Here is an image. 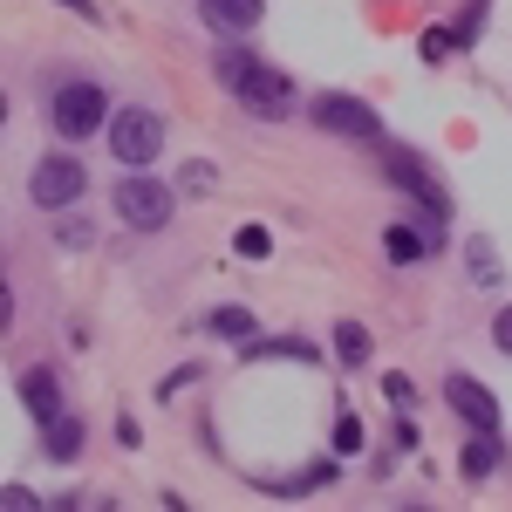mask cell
Instances as JSON below:
<instances>
[{
    "label": "cell",
    "instance_id": "277c9868",
    "mask_svg": "<svg viewBox=\"0 0 512 512\" xmlns=\"http://www.w3.org/2000/svg\"><path fill=\"white\" fill-rule=\"evenodd\" d=\"M315 123H321V130H335V137L383 144V117H376L362 96H349V89H321V96H315Z\"/></svg>",
    "mask_w": 512,
    "mask_h": 512
},
{
    "label": "cell",
    "instance_id": "30bf717a",
    "mask_svg": "<svg viewBox=\"0 0 512 512\" xmlns=\"http://www.w3.org/2000/svg\"><path fill=\"white\" fill-rule=\"evenodd\" d=\"M21 403L48 424V417H62V383H55L48 369H28V376H21Z\"/></svg>",
    "mask_w": 512,
    "mask_h": 512
},
{
    "label": "cell",
    "instance_id": "9c48e42d",
    "mask_svg": "<svg viewBox=\"0 0 512 512\" xmlns=\"http://www.w3.org/2000/svg\"><path fill=\"white\" fill-rule=\"evenodd\" d=\"M198 14H205V28H219V35L260 28V0H198Z\"/></svg>",
    "mask_w": 512,
    "mask_h": 512
},
{
    "label": "cell",
    "instance_id": "ba28073f",
    "mask_svg": "<svg viewBox=\"0 0 512 512\" xmlns=\"http://www.w3.org/2000/svg\"><path fill=\"white\" fill-rule=\"evenodd\" d=\"M376 151H383V171H390L403 192H417L424 205H444V198H437V178H431L417 158H410V151H396V144H376Z\"/></svg>",
    "mask_w": 512,
    "mask_h": 512
},
{
    "label": "cell",
    "instance_id": "d6986e66",
    "mask_svg": "<svg viewBox=\"0 0 512 512\" xmlns=\"http://www.w3.org/2000/svg\"><path fill=\"white\" fill-rule=\"evenodd\" d=\"M465 267H472V280H499V260H492V246H485V239L472 246V260H465Z\"/></svg>",
    "mask_w": 512,
    "mask_h": 512
},
{
    "label": "cell",
    "instance_id": "7402d4cb",
    "mask_svg": "<svg viewBox=\"0 0 512 512\" xmlns=\"http://www.w3.org/2000/svg\"><path fill=\"white\" fill-rule=\"evenodd\" d=\"M492 342L512 355V308H499V315H492Z\"/></svg>",
    "mask_w": 512,
    "mask_h": 512
},
{
    "label": "cell",
    "instance_id": "603a6c76",
    "mask_svg": "<svg viewBox=\"0 0 512 512\" xmlns=\"http://www.w3.org/2000/svg\"><path fill=\"white\" fill-rule=\"evenodd\" d=\"M55 7H69V14H82V21H96V0H55Z\"/></svg>",
    "mask_w": 512,
    "mask_h": 512
},
{
    "label": "cell",
    "instance_id": "3957f363",
    "mask_svg": "<svg viewBox=\"0 0 512 512\" xmlns=\"http://www.w3.org/2000/svg\"><path fill=\"white\" fill-rule=\"evenodd\" d=\"M171 205H178V192L158 185V178H144V171H130V178L117 185V219L137 226V233H158L164 219H171Z\"/></svg>",
    "mask_w": 512,
    "mask_h": 512
},
{
    "label": "cell",
    "instance_id": "e0dca14e",
    "mask_svg": "<svg viewBox=\"0 0 512 512\" xmlns=\"http://www.w3.org/2000/svg\"><path fill=\"white\" fill-rule=\"evenodd\" d=\"M451 41H465V28H431V35H424V62H444Z\"/></svg>",
    "mask_w": 512,
    "mask_h": 512
},
{
    "label": "cell",
    "instance_id": "44dd1931",
    "mask_svg": "<svg viewBox=\"0 0 512 512\" xmlns=\"http://www.w3.org/2000/svg\"><path fill=\"white\" fill-rule=\"evenodd\" d=\"M383 390H390V403H403V410L417 403V390H410V376H383Z\"/></svg>",
    "mask_w": 512,
    "mask_h": 512
},
{
    "label": "cell",
    "instance_id": "ffe728a7",
    "mask_svg": "<svg viewBox=\"0 0 512 512\" xmlns=\"http://www.w3.org/2000/svg\"><path fill=\"white\" fill-rule=\"evenodd\" d=\"M335 451H362V417H342L335 424Z\"/></svg>",
    "mask_w": 512,
    "mask_h": 512
},
{
    "label": "cell",
    "instance_id": "ac0fdd59",
    "mask_svg": "<svg viewBox=\"0 0 512 512\" xmlns=\"http://www.w3.org/2000/svg\"><path fill=\"white\" fill-rule=\"evenodd\" d=\"M212 185H219L212 164H185V178H178V192H212Z\"/></svg>",
    "mask_w": 512,
    "mask_h": 512
},
{
    "label": "cell",
    "instance_id": "4fadbf2b",
    "mask_svg": "<svg viewBox=\"0 0 512 512\" xmlns=\"http://www.w3.org/2000/svg\"><path fill=\"white\" fill-rule=\"evenodd\" d=\"M458 472L472 478V485H478V478H492V472H499V444H492V431H478L472 444H465V458H458Z\"/></svg>",
    "mask_w": 512,
    "mask_h": 512
},
{
    "label": "cell",
    "instance_id": "7c38bea8",
    "mask_svg": "<svg viewBox=\"0 0 512 512\" xmlns=\"http://www.w3.org/2000/svg\"><path fill=\"white\" fill-rule=\"evenodd\" d=\"M383 253H390L396 267H417V260H431V239L417 233V226H390L383 233Z\"/></svg>",
    "mask_w": 512,
    "mask_h": 512
},
{
    "label": "cell",
    "instance_id": "7a4b0ae2",
    "mask_svg": "<svg viewBox=\"0 0 512 512\" xmlns=\"http://www.w3.org/2000/svg\"><path fill=\"white\" fill-rule=\"evenodd\" d=\"M48 117H55L62 137H96V130L110 123V96H103L96 82H62L55 103H48Z\"/></svg>",
    "mask_w": 512,
    "mask_h": 512
},
{
    "label": "cell",
    "instance_id": "6da1fadb",
    "mask_svg": "<svg viewBox=\"0 0 512 512\" xmlns=\"http://www.w3.org/2000/svg\"><path fill=\"white\" fill-rule=\"evenodd\" d=\"M219 82L233 89L253 117H287L294 110V82L280 76V69H267V62H253V55H239V48L219 55Z\"/></svg>",
    "mask_w": 512,
    "mask_h": 512
},
{
    "label": "cell",
    "instance_id": "9a60e30c",
    "mask_svg": "<svg viewBox=\"0 0 512 512\" xmlns=\"http://www.w3.org/2000/svg\"><path fill=\"white\" fill-rule=\"evenodd\" d=\"M335 355H342V369H362L369 362V328L362 321H342L335 328Z\"/></svg>",
    "mask_w": 512,
    "mask_h": 512
},
{
    "label": "cell",
    "instance_id": "5bb4252c",
    "mask_svg": "<svg viewBox=\"0 0 512 512\" xmlns=\"http://www.w3.org/2000/svg\"><path fill=\"white\" fill-rule=\"evenodd\" d=\"M205 328H212V335H226V342H253V308H212Z\"/></svg>",
    "mask_w": 512,
    "mask_h": 512
},
{
    "label": "cell",
    "instance_id": "5b68a950",
    "mask_svg": "<svg viewBox=\"0 0 512 512\" xmlns=\"http://www.w3.org/2000/svg\"><path fill=\"white\" fill-rule=\"evenodd\" d=\"M110 151H117L130 171H144V164L164 151V123L151 117V110H117V117H110Z\"/></svg>",
    "mask_w": 512,
    "mask_h": 512
},
{
    "label": "cell",
    "instance_id": "8fae6325",
    "mask_svg": "<svg viewBox=\"0 0 512 512\" xmlns=\"http://www.w3.org/2000/svg\"><path fill=\"white\" fill-rule=\"evenodd\" d=\"M41 444H48L55 465H69V458L82 451V424H76V417H48V424H41Z\"/></svg>",
    "mask_w": 512,
    "mask_h": 512
},
{
    "label": "cell",
    "instance_id": "52a82bcc",
    "mask_svg": "<svg viewBox=\"0 0 512 512\" xmlns=\"http://www.w3.org/2000/svg\"><path fill=\"white\" fill-rule=\"evenodd\" d=\"M444 403H451L472 431H499V396L485 390V383H472V376H444Z\"/></svg>",
    "mask_w": 512,
    "mask_h": 512
},
{
    "label": "cell",
    "instance_id": "8992f818",
    "mask_svg": "<svg viewBox=\"0 0 512 512\" xmlns=\"http://www.w3.org/2000/svg\"><path fill=\"white\" fill-rule=\"evenodd\" d=\"M28 192H35L41 212H69L82 198V164L76 158H41L35 171H28Z\"/></svg>",
    "mask_w": 512,
    "mask_h": 512
},
{
    "label": "cell",
    "instance_id": "2e32d148",
    "mask_svg": "<svg viewBox=\"0 0 512 512\" xmlns=\"http://www.w3.org/2000/svg\"><path fill=\"white\" fill-rule=\"evenodd\" d=\"M233 253H239V260H267V253H274V233H267V226H239Z\"/></svg>",
    "mask_w": 512,
    "mask_h": 512
}]
</instances>
